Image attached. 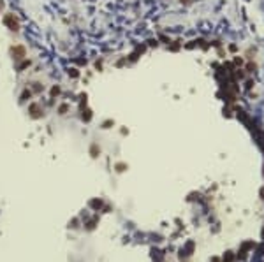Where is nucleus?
Wrapping results in <instances>:
<instances>
[{"label": "nucleus", "mask_w": 264, "mask_h": 262, "mask_svg": "<svg viewBox=\"0 0 264 262\" xmlns=\"http://www.w3.org/2000/svg\"><path fill=\"white\" fill-rule=\"evenodd\" d=\"M252 86H254V79H246L245 81V88L246 90H252Z\"/></svg>", "instance_id": "19"}, {"label": "nucleus", "mask_w": 264, "mask_h": 262, "mask_svg": "<svg viewBox=\"0 0 264 262\" xmlns=\"http://www.w3.org/2000/svg\"><path fill=\"white\" fill-rule=\"evenodd\" d=\"M255 63H246V72H255Z\"/></svg>", "instance_id": "15"}, {"label": "nucleus", "mask_w": 264, "mask_h": 262, "mask_svg": "<svg viewBox=\"0 0 264 262\" xmlns=\"http://www.w3.org/2000/svg\"><path fill=\"white\" fill-rule=\"evenodd\" d=\"M192 250H194V241H189V243H187V255L192 253Z\"/></svg>", "instance_id": "20"}, {"label": "nucleus", "mask_w": 264, "mask_h": 262, "mask_svg": "<svg viewBox=\"0 0 264 262\" xmlns=\"http://www.w3.org/2000/svg\"><path fill=\"white\" fill-rule=\"evenodd\" d=\"M57 95H60V86H53L51 88V97H57Z\"/></svg>", "instance_id": "18"}, {"label": "nucleus", "mask_w": 264, "mask_h": 262, "mask_svg": "<svg viewBox=\"0 0 264 262\" xmlns=\"http://www.w3.org/2000/svg\"><path fill=\"white\" fill-rule=\"evenodd\" d=\"M28 113L32 114V118H41V116H42V107H41L39 104H30Z\"/></svg>", "instance_id": "3"}, {"label": "nucleus", "mask_w": 264, "mask_h": 262, "mask_svg": "<svg viewBox=\"0 0 264 262\" xmlns=\"http://www.w3.org/2000/svg\"><path fill=\"white\" fill-rule=\"evenodd\" d=\"M4 25H5L9 30H13V32H18L19 30V21L14 18V14H5V16H4Z\"/></svg>", "instance_id": "1"}, {"label": "nucleus", "mask_w": 264, "mask_h": 262, "mask_svg": "<svg viewBox=\"0 0 264 262\" xmlns=\"http://www.w3.org/2000/svg\"><path fill=\"white\" fill-rule=\"evenodd\" d=\"M30 97H32V92H30V90H25V92L21 93V99H23V100H27V99H30Z\"/></svg>", "instance_id": "16"}, {"label": "nucleus", "mask_w": 264, "mask_h": 262, "mask_svg": "<svg viewBox=\"0 0 264 262\" xmlns=\"http://www.w3.org/2000/svg\"><path fill=\"white\" fill-rule=\"evenodd\" d=\"M167 48H169V51L176 53V51H180V48H181V42H180V40H174L173 44H167Z\"/></svg>", "instance_id": "4"}, {"label": "nucleus", "mask_w": 264, "mask_h": 262, "mask_svg": "<svg viewBox=\"0 0 264 262\" xmlns=\"http://www.w3.org/2000/svg\"><path fill=\"white\" fill-rule=\"evenodd\" d=\"M181 2H183V4H189L190 0H181Z\"/></svg>", "instance_id": "29"}, {"label": "nucleus", "mask_w": 264, "mask_h": 262, "mask_svg": "<svg viewBox=\"0 0 264 262\" xmlns=\"http://www.w3.org/2000/svg\"><path fill=\"white\" fill-rule=\"evenodd\" d=\"M229 51H231V53H236V51H238V46H236V44H231V46H229Z\"/></svg>", "instance_id": "26"}, {"label": "nucleus", "mask_w": 264, "mask_h": 262, "mask_svg": "<svg viewBox=\"0 0 264 262\" xmlns=\"http://www.w3.org/2000/svg\"><path fill=\"white\" fill-rule=\"evenodd\" d=\"M28 65H30V60H23V62H21V63L18 65V71H23V69H27Z\"/></svg>", "instance_id": "8"}, {"label": "nucleus", "mask_w": 264, "mask_h": 262, "mask_svg": "<svg viewBox=\"0 0 264 262\" xmlns=\"http://www.w3.org/2000/svg\"><path fill=\"white\" fill-rule=\"evenodd\" d=\"M69 76H71V77H79V71H77V69H74V67H72V69H71V71H69Z\"/></svg>", "instance_id": "13"}, {"label": "nucleus", "mask_w": 264, "mask_h": 262, "mask_svg": "<svg viewBox=\"0 0 264 262\" xmlns=\"http://www.w3.org/2000/svg\"><path fill=\"white\" fill-rule=\"evenodd\" d=\"M32 85H34V92H35V93H39V92L44 90V86H42L41 83H32Z\"/></svg>", "instance_id": "11"}, {"label": "nucleus", "mask_w": 264, "mask_h": 262, "mask_svg": "<svg viewBox=\"0 0 264 262\" xmlns=\"http://www.w3.org/2000/svg\"><path fill=\"white\" fill-rule=\"evenodd\" d=\"M99 153H100V148H99L97 144H92V148H90V155L95 158V157H99Z\"/></svg>", "instance_id": "6"}, {"label": "nucleus", "mask_w": 264, "mask_h": 262, "mask_svg": "<svg viewBox=\"0 0 264 262\" xmlns=\"http://www.w3.org/2000/svg\"><path fill=\"white\" fill-rule=\"evenodd\" d=\"M159 39H160V40H164V42H167V44L171 42L169 37H167V35H164V34H160V35H159Z\"/></svg>", "instance_id": "25"}, {"label": "nucleus", "mask_w": 264, "mask_h": 262, "mask_svg": "<svg viewBox=\"0 0 264 262\" xmlns=\"http://www.w3.org/2000/svg\"><path fill=\"white\" fill-rule=\"evenodd\" d=\"M234 76H236L238 79H245V72H243V71H240V69H236V71H234Z\"/></svg>", "instance_id": "12"}, {"label": "nucleus", "mask_w": 264, "mask_h": 262, "mask_svg": "<svg viewBox=\"0 0 264 262\" xmlns=\"http://www.w3.org/2000/svg\"><path fill=\"white\" fill-rule=\"evenodd\" d=\"M125 169H127V164H122V162H120V164H116V171H118V172H123Z\"/></svg>", "instance_id": "17"}, {"label": "nucleus", "mask_w": 264, "mask_h": 262, "mask_svg": "<svg viewBox=\"0 0 264 262\" xmlns=\"http://www.w3.org/2000/svg\"><path fill=\"white\" fill-rule=\"evenodd\" d=\"M67 111H69V104H62V106L58 107V113H60V114H65Z\"/></svg>", "instance_id": "10"}, {"label": "nucleus", "mask_w": 264, "mask_h": 262, "mask_svg": "<svg viewBox=\"0 0 264 262\" xmlns=\"http://www.w3.org/2000/svg\"><path fill=\"white\" fill-rule=\"evenodd\" d=\"M195 46H197V42H195V40H190L189 44H185V48H187V49H194Z\"/></svg>", "instance_id": "22"}, {"label": "nucleus", "mask_w": 264, "mask_h": 262, "mask_svg": "<svg viewBox=\"0 0 264 262\" xmlns=\"http://www.w3.org/2000/svg\"><path fill=\"white\" fill-rule=\"evenodd\" d=\"M234 261V255H232V252H227L226 255H224V262H232Z\"/></svg>", "instance_id": "9"}, {"label": "nucleus", "mask_w": 264, "mask_h": 262, "mask_svg": "<svg viewBox=\"0 0 264 262\" xmlns=\"http://www.w3.org/2000/svg\"><path fill=\"white\" fill-rule=\"evenodd\" d=\"M114 121L113 120H106V121H104V123H102V127H104V129H109V127H111V125H113Z\"/></svg>", "instance_id": "23"}, {"label": "nucleus", "mask_w": 264, "mask_h": 262, "mask_svg": "<svg viewBox=\"0 0 264 262\" xmlns=\"http://www.w3.org/2000/svg\"><path fill=\"white\" fill-rule=\"evenodd\" d=\"M259 194H261V199H263V201H264V187L261 188V192H259Z\"/></svg>", "instance_id": "28"}, {"label": "nucleus", "mask_w": 264, "mask_h": 262, "mask_svg": "<svg viewBox=\"0 0 264 262\" xmlns=\"http://www.w3.org/2000/svg\"><path fill=\"white\" fill-rule=\"evenodd\" d=\"M137 58H139V53H137V51H134V53H132V55L129 56V60H131V62H136Z\"/></svg>", "instance_id": "24"}, {"label": "nucleus", "mask_w": 264, "mask_h": 262, "mask_svg": "<svg viewBox=\"0 0 264 262\" xmlns=\"http://www.w3.org/2000/svg\"><path fill=\"white\" fill-rule=\"evenodd\" d=\"M125 62H127V58H122V60H120V62H118V63H116V67H122V65H123V63H125Z\"/></svg>", "instance_id": "27"}, {"label": "nucleus", "mask_w": 264, "mask_h": 262, "mask_svg": "<svg viewBox=\"0 0 264 262\" xmlns=\"http://www.w3.org/2000/svg\"><path fill=\"white\" fill-rule=\"evenodd\" d=\"M146 42H148L150 48H157V46H159V40H157V39H150V40H146Z\"/></svg>", "instance_id": "14"}, {"label": "nucleus", "mask_w": 264, "mask_h": 262, "mask_svg": "<svg viewBox=\"0 0 264 262\" xmlns=\"http://www.w3.org/2000/svg\"><path fill=\"white\" fill-rule=\"evenodd\" d=\"M234 65L238 67V65H243V58L241 56H234Z\"/></svg>", "instance_id": "21"}, {"label": "nucleus", "mask_w": 264, "mask_h": 262, "mask_svg": "<svg viewBox=\"0 0 264 262\" xmlns=\"http://www.w3.org/2000/svg\"><path fill=\"white\" fill-rule=\"evenodd\" d=\"M11 53H13V58H14V60H23L25 55H27V49H25V46H14V48L11 49Z\"/></svg>", "instance_id": "2"}, {"label": "nucleus", "mask_w": 264, "mask_h": 262, "mask_svg": "<svg viewBox=\"0 0 264 262\" xmlns=\"http://www.w3.org/2000/svg\"><path fill=\"white\" fill-rule=\"evenodd\" d=\"M81 118H83L85 121H90V120H92V111H90V109H85L83 114H81Z\"/></svg>", "instance_id": "7"}, {"label": "nucleus", "mask_w": 264, "mask_h": 262, "mask_svg": "<svg viewBox=\"0 0 264 262\" xmlns=\"http://www.w3.org/2000/svg\"><path fill=\"white\" fill-rule=\"evenodd\" d=\"M90 208H92V209H100V208H102V201H100V199H92V201H90Z\"/></svg>", "instance_id": "5"}, {"label": "nucleus", "mask_w": 264, "mask_h": 262, "mask_svg": "<svg viewBox=\"0 0 264 262\" xmlns=\"http://www.w3.org/2000/svg\"><path fill=\"white\" fill-rule=\"evenodd\" d=\"M213 262H218V259H213Z\"/></svg>", "instance_id": "30"}]
</instances>
